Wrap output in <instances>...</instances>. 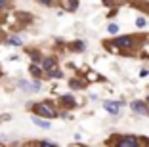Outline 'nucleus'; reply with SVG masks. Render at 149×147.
<instances>
[{
	"label": "nucleus",
	"instance_id": "nucleus-7",
	"mask_svg": "<svg viewBox=\"0 0 149 147\" xmlns=\"http://www.w3.org/2000/svg\"><path fill=\"white\" fill-rule=\"evenodd\" d=\"M19 86L25 88V90H38L40 84L38 82H19Z\"/></svg>",
	"mask_w": 149,
	"mask_h": 147
},
{
	"label": "nucleus",
	"instance_id": "nucleus-6",
	"mask_svg": "<svg viewBox=\"0 0 149 147\" xmlns=\"http://www.w3.org/2000/svg\"><path fill=\"white\" fill-rule=\"evenodd\" d=\"M63 8L67 10V12H73V10H77V6H79V2L77 0H61Z\"/></svg>",
	"mask_w": 149,
	"mask_h": 147
},
{
	"label": "nucleus",
	"instance_id": "nucleus-11",
	"mask_svg": "<svg viewBox=\"0 0 149 147\" xmlns=\"http://www.w3.org/2000/svg\"><path fill=\"white\" fill-rule=\"evenodd\" d=\"M61 101H63V103H67V107H73V105H74V100L71 98V95H63Z\"/></svg>",
	"mask_w": 149,
	"mask_h": 147
},
{
	"label": "nucleus",
	"instance_id": "nucleus-3",
	"mask_svg": "<svg viewBox=\"0 0 149 147\" xmlns=\"http://www.w3.org/2000/svg\"><path fill=\"white\" fill-rule=\"evenodd\" d=\"M120 101H105L103 103V107H105V111H109V113H113V115H117L118 111H120Z\"/></svg>",
	"mask_w": 149,
	"mask_h": 147
},
{
	"label": "nucleus",
	"instance_id": "nucleus-17",
	"mask_svg": "<svg viewBox=\"0 0 149 147\" xmlns=\"http://www.w3.org/2000/svg\"><path fill=\"white\" fill-rule=\"evenodd\" d=\"M77 50H84V44L82 42H77Z\"/></svg>",
	"mask_w": 149,
	"mask_h": 147
},
{
	"label": "nucleus",
	"instance_id": "nucleus-10",
	"mask_svg": "<svg viewBox=\"0 0 149 147\" xmlns=\"http://www.w3.org/2000/svg\"><path fill=\"white\" fill-rule=\"evenodd\" d=\"M8 44H12V46H21V38H19V36H10Z\"/></svg>",
	"mask_w": 149,
	"mask_h": 147
},
{
	"label": "nucleus",
	"instance_id": "nucleus-16",
	"mask_svg": "<svg viewBox=\"0 0 149 147\" xmlns=\"http://www.w3.org/2000/svg\"><path fill=\"white\" fill-rule=\"evenodd\" d=\"M136 23H138V27H143V25H145V19H141V17H140Z\"/></svg>",
	"mask_w": 149,
	"mask_h": 147
},
{
	"label": "nucleus",
	"instance_id": "nucleus-19",
	"mask_svg": "<svg viewBox=\"0 0 149 147\" xmlns=\"http://www.w3.org/2000/svg\"><path fill=\"white\" fill-rule=\"evenodd\" d=\"M147 101H149V98H147Z\"/></svg>",
	"mask_w": 149,
	"mask_h": 147
},
{
	"label": "nucleus",
	"instance_id": "nucleus-14",
	"mask_svg": "<svg viewBox=\"0 0 149 147\" xmlns=\"http://www.w3.org/2000/svg\"><path fill=\"white\" fill-rule=\"evenodd\" d=\"M71 86H73V88H80L82 82H80V80H71Z\"/></svg>",
	"mask_w": 149,
	"mask_h": 147
},
{
	"label": "nucleus",
	"instance_id": "nucleus-13",
	"mask_svg": "<svg viewBox=\"0 0 149 147\" xmlns=\"http://www.w3.org/2000/svg\"><path fill=\"white\" fill-rule=\"evenodd\" d=\"M50 77L57 78V77H61V73H59V71H56V69H52V71H50Z\"/></svg>",
	"mask_w": 149,
	"mask_h": 147
},
{
	"label": "nucleus",
	"instance_id": "nucleus-18",
	"mask_svg": "<svg viewBox=\"0 0 149 147\" xmlns=\"http://www.w3.org/2000/svg\"><path fill=\"white\" fill-rule=\"evenodd\" d=\"M4 6H6V0H0V10L4 8Z\"/></svg>",
	"mask_w": 149,
	"mask_h": 147
},
{
	"label": "nucleus",
	"instance_id": "nucleus-5",
	"mask_svg": "<svg viewBox=\"0 0 149 147\" xmlns=\"http://www.w3.org/2000/svg\"><path fill=\"white\" fill-rule=\"evenodd\" d=\"M115 44L120 46V48H128V46H132V38L130 36H120V38L115 40Z\"/></svg>",
	"mask_w": 149,
	"mask_h": 147
},
{
	"label": "nucleus",
	"instance_id": "nucleus-8",
	"mask_svg": "<svg viewBox=\"0 0 149 147\" xmlns=\"http://www.w3.org/2000/svg\"><path fill=\"white\" fill-rule=\"evenodd\" d=\"M33 122H35L36 126H40V128H50V122L42 121V118H38V117H35V118H33Z\"/></svg>",
	"mask_w": 149,
	"mask_h": 147
},
{
	"label": "nucleus",
	"instance_id": "nucleus-12",
	"mask_svg": "<svg viewBox=\"0 0 149 147\" xmlns=\"http://www.w3.org/2000/svg\"><path fill=\"white\" fill-rule=\"evenodd\" d=\"M107 31H109L111 35H117V33H118V27H117V25H115V23H111V25H109V27H107Z\"/></svg>",
	"mask_w": 149,
	"mask_h": 147
},
{
	"label": "nucleus",
	"instance_id": "nucleus-2",
	"mask_svg": "<svg viewBox=\"0 0 149 147\" xmlns=\"http://www.w3.org/2000/svg\"><path fill=\"white\" fill-rule=\"evenodd\" d=\"M132 111L134 113H138V115H147L149 113V109H147V105L143 103V101H132Z\"/></svg>",
	"mask_w": 149,
	"mask_h": 147
},
{
	"label": "nucleus",
	"instance_id": "nucleus-15",
	"mask_svg": "<svg viewBox=\"0 0 149 147\" xmlns=\"http://www.w3.org/2000/svg\"><path fill=\"white\" fill-rule=\"evenodd\" d=\"M31 73L38 77V75H40V69H38V67H36V65H33V67H31Z\"/></svg>",
	"mask_w": 149,
	"mask_h": 147
},
{
	"label": "nucleus",
	"instance_id": "nucleus-9",
	"mask_svg": "<svg viewBox=\"0 0 149 147\" xmlns=\"http://www.w3.org/2000/svg\"><path fill=\"white\" fill-rule=\"evenodd\" d=\"M44 69H46V71L56 69V61H54V59H44Z\"/></svg>",
	"mask_w": 149,
	"mask_h": 147
},
{
	"label": "nucleus",
	"instance_id": "nucleus-4",
	"mask_svg": "<svg viewBox=\"0 0 149 147\" xmlns=\"http://www.w3.org/2000/svg\"><path fill=\"white\" fill-rule=\"evenodd\" d=\"M118 145L120 147H136L138 145V138L136 136H126V138H123L120 141H118Z\"/></svg>",
	"mask_w": 149,
	"mask_h": 147
},
{
	"label": "nucleus",
	"instance_id": "nucleus-1",
	"mask_svg": "<svg viewBox=\"0 0 149 147\" xmlns=\"http://www.w3.org/2000/svg\"><path fill=\"white\" fill-rule=\"evenodd\" d=\"M35 111L38 113V115H42V117H48V118H52V117H56V115H57L56 109H52L48 103H36L35 105Z\"/></svg>",
	"mask_w": 149,
	"mask_h": 147
}]
</instances>
